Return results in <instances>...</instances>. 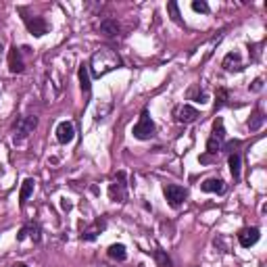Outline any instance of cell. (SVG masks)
<instances>
[{"instance_id":"cell-4","label":"cell","mask_w":267,"mask_h":267,"mask_svg":"<svg viewBox=\"0 0 267 267\" xmlns=\"http://www.w3.org/2000/svg\"><path fill=\"white\" fill-rule=\"evenodd\" d=\"M163 194L167 198V203L169 207H174V209H179L184 203H186V198H188V190L184 186H178V184H167L163 188Z\"/></svg>"},{"instance_id":"cell-11","label":"cell","mask_w":267,"mask_h":267,"mask_svg":"<svg viewBox=\"0 0 267 267\" xmlns=\"http://www.w3.org/2000/svg\"><path fill=\"white\" fill-rule=\"evenodd\" d=\"M222 67L225 71H242L244 69V61H242V56H240V52H227L225 56H223V61H222Z\"/></svg>"},{"instance_id":"cell-13","label":"cell","mask_w":267,"mask_h":267,"mask_svg":"<svg viewBox=\"0 0 267 267\" xmlns=\"http://www.w3.org/2000/svg\"><path fill=\"white\" fill-rule=\"evenodd\" d=\"M200 190H203V192H211V194H223L225 192V182L219 178H209L200 184Z\"/></svg>"},{"instance_id":"cell-15","label":"cell","mask_w":267,"mask_h":267,"mask_svg":"<svg viewBox=\"0 0 267 267\" xmlns=\"http://www.w3.org/2000/svg\"><path fill=\"white\" fill-rule=\"evenodd\" d=\"M98 30H100L102 36H107V38H117L119 36V23L115 21V19H104Z\"/></svg>"},{"instance_id":"cell-22","label":"cell","mask_w":267,"mask_h":267,"mask_svg":"<svg viewBox=\"0 0 267 267\" xmlns=\"http://www.w3.org/2000/svg\"><path fill=\"white\" fill-rule=\"evenodd\" d=\"M155 259H157V263L161 265V267H171V259L165 255V251H155Z\"/></svg>"},{"instance_id":"cell-19","label":"cell","mask_w":267,"mask_h":267,"mask_svg":"<svg viewBox=\"0 0 267 267\" xmlns=\"http://www.w3.org/2000/svg\"><path fill=\"white\" fill-rule=\"evenodd\" d=\"M107 253H109L111 259H115V261H126L128 259V253H126V246L123 244H111Z\"/></svg>"},{"instance_id":"cell-5","label":"cell","mask_w":267,"mask_h":267,"mask_svg":"<svg viewBox=\"0 0 267 267\" xmlns=\"http://www.w3.org/2000/svg\"><path fill=\"white\" fill-rule=\"evenodd\" d=\"M126 194H128V186H126V174L119 171L117 178L111 182L109 186V198L113 203H123L126 200Z\"/></svg>"},{"instance_id":"cell-29","label":"cell","mask_w":267,"mask_h":267,"mask_svg":"<svg viewBox=\"0 0 267 267\" xmlns=\"http://www.w3.org/2000/svg\"><path fill=\"white\" fill-rule=\"evenodd\" d=\"M94 267H111V265H104V263H100V265H94Z\"/></svg>"},{"instance_id":"cell-24","label":"cell","mask_w":267,"mask_h":267,"mask_svg":"<svg viewBox=\"0 0 267 267\" xmlns=\"http://www.w3.org/2000/svg\"><path fill=\"white\" fill-rule=\"evenodd\" d=\"M263 126V115L259 111H255V115H253V119H249V128L251 130H259Z\"/></svg>"},{"instance_id":"cell-26","label":"cell","mask_w":267,"mask_h":267,"mask_svg":"<svg viewBox=\"0 0 267 267\" xmlns=\"http://www.w3.org/2000/svg\"><path fill=\"white\" fill-rule=\"evenodd\" d=\"M225 100H227V90H225V88H222V90H219V94H217V100H215V109H222Z\"/></svg>"},{"instance_id":"cell-20","label":"cell","mask_w":267,"mask_h":267,"mask_svg":"<svg viewBox=\"0 0 267 267\" xmlns=\"http://www.w3.org/2000/svg\"><path fill=\"white\" fill-rule=\"evenodd\" d=\"M34 186H36V182L32 178H27V179H23V186H21V192H19V200L21 203H25L27 198H30L32 194H34Z\"/></svg>"},{"instance_id":"cell-27","label":"cell","mask_w":267,"mask_h":267,"mask_svg":"<svg viewBox=\"0 0 267 267\" xmlns=\"http://www.w3.org/2000/svg\"><path fill=\"white\" fill-rule=\"evenodd\" d=\"M261 88H263V80H261V78H257V80L253 82V86H251V90L257 92V90H261Z\"/></svg>"},{"instance_id":"cell-8","label":"cell","mask_w":267,"mask_h":267,"mask_svg":"<svg viewBox=\"0 0 267 267\" xmlns=\"http://www.w3.org/2000/svg\"><path fill=\"white\" fill-rule=\"evenodd\" d=\"M23 21L27 25V30H30V34L36 38H42L44 34H48V23H46L44 17H23Z\"/></svg>"},{"instance_id":"cell-18","label":"cell","mask_w":267,"mask_h":267,"mask_svg":"<svg viewBox=\"0 0 267 267\" xmlns=\"http://www.w3.org/2000/svg\"><path fill=\"white\" fill-rule=\"evenodd\" d=\"M227 165H230V174L234 178V182H238L240 179V165H242V159L238 152H232L230 159H227Z\"/></svg>"},{"instance_id":"cell-16","label":"cell","mask_w":267,"mask_h":267,"mask_svg":"<svg viewBox=\"0 0 267 267\" xmlns=\"http://www.w3.org/2000/svg\"><path fill=\"white\" fill-rule=\"evenodd\" d=\"M78 78H80L82 92H84V94H90L92 84H90V71H88V65H82V67H80V69H78Z\"/></svg>"},{"instance_id":"cell-2","label":"cell","mask_w":267,"mask_h":267,"mask_svg":"<svg viewBox=\"0 0 267 267\" xmlns=\"http://www.w3.org/2000/svg\"><path fill=\"white\" fill-rule=\"evenodd\" d=\"M223 140H225V126H223V119L217 117L213 121L211 136H209V140H207V152L209 155H217L223 146Z\"/></svg>"},{"instance_id":"cell-28","label":"cell","mask_w":267,"mask_h":267,"mask_svg":"<svg viewBox=\"0 0 267 267\" xmlns=\"http://www.w3.org/2000/svg\"><path fill=\"white\" fill-rule=\"evenodd\" d=\"M15 267H30V265H25V263H17Z\"/></svg>"},{"instance_id":"cell-10","label":"cell","mask_w":267,"mask_h":267,"mask_svg":"<svg viewBox=\"0 0 267 267\" xmlns=\"http://www.w3.org/2000/svg\"><path fill=\"white\" fill-rule=\"evenodd\" d=\"M73 138H75V126L71 121H61L59 126H56V140H59L61 144H69Z\"/></svg>"},{"instance_id":"cell-21","label":"cell","mask_w":267,"mask_h":267,"mask_svg":"<svg viewBox=\"0 0 267 267\" xmlns=\"http://www.w3.org/2000/svg\"><path fill=\"white\" fill-rule=\"evenodd\" d=\"M109 111H111V102H109V100H102L98 107H96V117H94V119H96V121H102L104 117L109 115Z\"/></svg>"},{"instance_id":"cell-7","label":"cell","mask_w":267,"mask_h":267,"mask_svg":"<svg viewBox=\"0 0 267 267\" xmlns=\"http://www.w3.org/2000/svg\"><path fill=\"white\" fill-rule=\"evenodd\" d=\"M174 117H176L178 123L188 126V123H194L200 117V113L194 107H190V104H179V107H176V111H174Z\"/></svg>"},{"instance_id":"cell-14","label":"cell","mask_w":267,"mask_h":267,"mask_svg":"<svg viewBox=\"0 0 267 267\" xmlns=\"http://www.w3.org/2000/svg\"><path fill=\"white\" fill-rule=\"evenodd\" d=\"M25 69L23 65V59H21V50L17 48H11V52H8V71L11 73H21Z\"/></svg>"},{"instance_id":"cell-12","label":"cell","mask_w":267,"mask_h":267,"mask_svg":"<svg viewBox=\"0 0 267 267\" xmlns=\"http://www.w3.org/2000/svg\"><path fill=\"white\" fill-rule=\"evenodd\" d=\"M104 227H107V219H104V217H98L96 222H94L90 227H86V230H84V234H82V240H86V242L96 240L98 234H100V232H104Z\"/></svg>"},{"instance_id":"cell-17","label":"cell","mask_w":267,"mask_h":267,"mask_svg":"<svg viewBox=\"0 0 267 267\" xmlns=\"http://www.w3.org/2000/svg\"><path fill=\"white\" fill-rule=\"evenodd\" d=\"M27 234H30V236L34 238V242H40V225H38V223H30V225H25L23 230L17 234V240H19V242L25 240V236H27Z\"/></svg>"},{"instance_id":"cell-3","label":"cell","mask_w":267,"mask_h":267,"mask_svg":"<svg viewBox=\"0 0 267 267\" xmlns=\"http://www.w3.org/2000/svg\"><path fill=\"white\" fill-rule=\"evenodd\" d=\"M155 132H157L155 121L150 119L148 111H142L138 123H136V126H134V130H132L134 138H136V140H150V138H155Z\"/></svg>"},{"instance_id":"cell-25","label":"cell","mask_w":267,"mask_h":267,"mask_svg":"<svg viewBox=\"0 0 267 267\" xmlns=\"http://www.w3.org/2000/svg\"><path fill=\"white\" fill-rule=\"evenodd\" d=\"M192 8L196 13H209V4L205 2V0H194L192 2Z\"/></svg>"},{"instance_id":"cell-9","label":"cell","mask_w":267,"mask_h":267,"mask_svg":"<svg viewBox=\"0 0 267 267\" xmlns=\"http://www.w3.org/2000/svg\"><path fill=\"white\" fill-rule=\"evenodd\" d=\"M259 238H261L259 227H244V230H240V234H238V242H240L242 249H251L253 244L259 242Z\"/></svg>"},{"instance_id":"cell-6","label":"cell","mask_w":267,"mask_h":267,"mask_svg":"<svg viewBox=\"0 0 267 267\" xmlns=\"http://www.w3.org/2000/svg\"><path fill=\"white\" fill-rule=\"evenodd\" d=\"M36 126H38V119L34 115H25L21 119H17V123H15V132H17L15 138L17 140H25L36 130Z\"/></svg>"},{"instance_id":"cell-1","label":"cell","mask_w":267,"mask_h":267,"mask_svg":"<svg viewBox=\"0 0 267 267\" xmlns=\"http://www.w3.org/2000/svg\"><path fill=\"white\" fill-rule=\"evenodd\" d=\"M121 65H123V61L117 54V50L109 48V46H100V48L94 50V54L90 56L88 71H90V75H94V78H102V75L119 69Z\"/></svg>"},{"instance_id":"cell-23","label":"cell","mask_w":267,"mask_h":267,"mask_svg":"<svg viewBox=\"0 0 267 267\" xmlns=\"http://www.w3.org/2000/svg\"><path fill=\"white\" fill-rule=\"evenodd\" d=\"M167 11L171 13V19H174L176 23H182V19H179L182 15H179V6H178V2H169V4H167Z\"/></svg>"}]
</instances>
